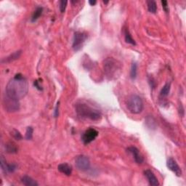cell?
Here are the masks:
<instances>
[{"label":"cell","instance_id":"21","mask_svg":"<svg viewBox=\"0 0 186 186\" xmlns=\"http://www.w3.org/2000/svg\"><path fill=\"white\" fill-rule=\"evenodd\" d=\"M0 164H1V169L2 170L4 174H7V163L6 162V160L4 159V156L3 155H1V160H0Z\"/></svg>","mask_w":186,"mask_h":186},{"label":"cell","instance_id":"15","mask_svg":"<svg viewBox=\"0 0 186 186\" xmlns=\"http://www.w3.org/2000/svg\"><path fill=\"white\" fill-rule=\"evenodd\" d=\"M124 39L125 41L128 44H130L132 45H136V42L134 41V39L132 38V35L129 33V30L128 29H125L124 31Z\"/></svg>","mask_w":186,"mask_h":186},{"label":"cell","instance_id":"27","mask_svg":"<svg viewBox=\"0 0 186 186\" xmlns=\"http://www.w3.org/2000/svg\"><path fill=\"white\" fill-rule=\"evenodd\" d=\"M161 4H162V7H163V9H164L165 12H168V11H169V7H168L167 1L163 0V1H161Z\"/></svg>","mask_w":186,"mask_h":186},{"label":"cell","instance_id":"17","mask_svg":"<svg viewBox=\"0 0 186 186\" xmlns=\"http://www.w3.org/2000/svg\"><path fill=\"white\" fill-rule=\"evenodd\" d=\"M43 12V8L41 7H36V9H35L34 12H33V15L31 17V22H35L39 18L40 16L41 15Z\"/></svg>","mask_w":186,"mask_h":186},{"label":"cell","instance_id":"11","mask_svg":"<svg viewBox=\"0 0 186 186\" xmlns=\"http://www.w3.org/2000/svg\"><path fill=\"white\" fill-rule=\"evenodd\" d=\"M144 174L146 177V178L148 181L149 184L152 186H157L159 185V182H158V179L155 177V175L154 174V173L150 169H146L145 171H144Z\"/></svg>","mask_w":186,"mask_h":186},{"label":"cell","instance_id":"28","mask_svg":"<svg viewBox=\"0 0 186 186\" xmlns=\"http://www.w3.org/2000/svg\"><path fill=\"white\" fill-rule=\"evenodd\" d=\"M33 85L35 86V87L37 89H39V90H42V86H41V84H39V81H38V80H36V81H34V82H33Z\"/></svg>","mask_w":186,"mask_h":186},{"label":"cell","instance_id":"12","mask_svg":"<svg viewBox=\"0 0 186 186\" xmlns=\"http://www.w3.org/2000/svg\"><path fill=\"white\" fill-rule=\"evenodd\" d=\"M57 169L59 171H60L66 176H70L72 174V171H73L72 166L67 163H62L59 164L57 166Z\"/></svg>","mask_w":186,"mask_h":186},{"label":"cell","instance_id":"8","mask_svg":"<svg viewBox=\"0 0 186 186\" xmlns=\"http://www.w3.org/2000/svg\"><path fill=\"white\" fill-rule=\"evenodd\" d=\"M98 136V132L94 128H89L83 133L81 136V141L84 145L91 143Z\"/></svg>","mask_w":186,"mask_h":186},{"label":"cell","instance_id":"30","mask_svg":"<svg viewBox=\"0 0 186 186\" xmlns=\"http://www.w3.org/2000/svg\"><path fill=\"white\" fill-rule=\"evenodd\" d=\"M96 3H97V1H96L95 0H89V4H90L91 6L95 5Z\"/></svg>","mask_w":186,"mask_h":186},{"label":"cell","instance_id":"1","mask_svg":"<svg viewBox=\"0 0 186 186\" xmlns=\"http://www.w3.org/2000/svg\"><path fill=\"white\" fill-rule=\"evenodd\" d=\"M28 92V84L22 74H16L6 86V94L13 98L20 100Z\"/></svg>","mask_w":186,"mask_h":186},{"label":"cell","instance_id":"13","mask_svg":"<svg viewBox=\"0 0 186 186\" xmlns=\"http://www.w3.org/2000/svg\"><path fill=\"white\" fill-rule=\"evenodd\" d=\"M21 53H22L21 50H18V51H16V52H14L12 54H9L8 57L2 59V60H1V62H2V63H8V62L15 61V60H17V59L20 57Z\"/></svg>","mask_w":186,"mask_h":186},{"label":"cell","instance_id":"19","mask_svg":"<svg viewBox=\"0 0 186 186\" xmlns=\"http://www.w3.org/2000/svg\"><path fill=\"white\" fill-rule=\"evenodd\" d=\"M147 9L151 13H155L157 11V5L155 1H147Z\"/></svg>","mask_w":186,"mask_h":186},{"label":"cell","instance_id":"16","mask_svg":"<svg viewBox=\"0 0 186 186\" xmlns=\"http://www.w3.org/2000/svg\"><path fill=\"white\" fill-rule=\"evenodd\" d=\"M6 151L8 153H17V147L13 142H8L6 145Z\"/></svg>","mask_w":186,"mask_h":186},{"label":"cell","instance_id":"2","mask_svg":"<svg viewBox=\"0 0 186 186\" xmlns=\"http://www.w3.org/2000/svg\"><path fill=\"white\" fill-rule=\"evenodd\" d=\"M76 114L78 117L84 119L92 121H98L101 118L102 113L98 108L89 105L85 101H78L75 105Z\"/></svg>","mask_w":186,"mask_h":186},{"label":"cell","instance_id":"4","mask_svg":"<svg viewBox=\"0 0 186 186\" xmlns=\"http://www.w3.org/2000/svg\"><path fill=\"white\" fill-rule=\"evenodd\" d=\"M126 107L130 113L133 114H139L143 110V102L140 96L137 94H131L126 100Z\"/></svg>","mask_w":186,"mask_h":186},{"label":"cell","instance_id":"31","mask_svg":"<svg viewBox=\"0 0 186 186\" xmlns=\"http://www.w3.org/2000/svg\"><path fill=\"white\" fill-rule=\"evenodd\" d=\"M103 3L104 4H107L108 3V1H103Z\"/></svg>","mask_w":186,"mask_h":186},{"label":"cell","instance_id":"24","mask_svg":"<svg viewBox=\"0 0 186 186\" xmlns=\"http://www.w3.org/2000/svg\"><path fill=\"white\" fill-rule=\"evenodd\" d=\"M17 166L15 163H7V172H14L16 169H17Z\"/></svg>","mask_w":186,"mask_h":186},{"label":"cell","instance_id":"23","mask_svg":"<svg viewBox=\"0 0 186 186\" xmlns=\"http://www.w3.org/2000/svg\"><path fill=\"white\" fill-rule=\"evenodd\" d=\"M33 129L31 126H28L26 129V132H25V139L30 140L33 137Z\"/></svg>","mask_w":186,"mask_h":186},{"label":"cell","instance_id":"3","mask_svg":"<svg viewBox=\"0 0 186 186\" xmlns=\"http://www.w3.org/2000/svg\"><path fill=\"white\" fill-rule=\"evenodd\" d=\"M103 69L108 79H113L120 74L121 70V64L113 57H108L104 60Z\"/></svg>","mask_w":186,"mask_h":186},{"label":"cell","instance_id":"9","mask_svg":"<svg viewBox=\"0 0 186 186\" xmlns=\"http://www.w3.org/2000/svg\"><path fill=\"white\" fill-rule=\"evenodd\" d=\"M166 166H167L168 169L169 170H171L172 172H174L176 176L180 177L182 175V170H181L180 167L179 166L177 161L173 158H168L167 161H166Z\"/></svg>","mask_w":186,"mask_h":186},{"label":"cell","instance_id":"18","mask_svg":"<svg viewBox=\"0 0 186 186\" xmlns=\"http://www.w3.org/2000/svg\"><path fill=\"white\" fill-rule=\"evenodd\" d=\"M171 89V83H166L163 88L161 89V92H160V95L161 97H166L169 95V92H170Z\"/></svg>","mask_w":186,"mask_h":186},{"label":"cell","instance_id":"7","mask_svg":"<svg viewBox=\"0 0 186 186\" xmlns=\"http://www.w3.org/2000/svg\"><path fill=\"white\" fill-rule=\"evenodd\" d=\"M75 164L77 169L81 171H86L90 168V161L89 158L84 155H79L76 157Z\"/></svg>","mask_w":186,"mask_h":186},{"label":"cell","instance_id":"20","mask_svg":"<svg viewBox=\"0 0 186 186\" xmlns=\"http://www.w3.org/2000/svg\"><path fill=\"white\" fill-rule=\"evenodd\" d=\"M137 65L136 62H133L131 66L130 70V77L132 79H134L137 77Z\"/></svg>","mask_w":186,"mask_h":186},{"label":"cell","instance_id":"25","mask_svg":"<svg viewBox=\"0 0 186 186\" xmlns=\"http://www.w3.org/2000/svg\"><path fill=\"white\" fill-rule=\"evenodd\" d=\"M12 135L13 136V137L17 140H20L22 139V135L20 134V133L19 132V131H17V129H12Z\"/></svg>","mask_w":186,"mask_h":186},{"label":"cell","instance_id":"14","mask_svg":"<svg viewBox=\"0 0 186 186\" xmlns=\"http://www.w3.org/2000/svg\"><path fill=\"white\" fill-rule=\"evenodd\" d=\"M21 182L22 184H23L24 185L26 186H38L39 184L37 183L36 181H35L34 179H32L31 177L28 175H24L21 178Z\"/></svg>","mask_w":186,"mask_h":186},{"label":"cell","instance_id":"22","mask_svg":"<svg viewBox=\"0 0 186 186\" xmlns=\"http://www.w3.org/2000/svg\"><path fill=\"white\" fill-rule=\"evenodd\" d=\"M146 124H147V126H148L149 124H151L150 125V129H155V127H156V124H155V121L153 117H150V116L147 117Z\"/></svg>","mask_w":186,"mask_h":186},{"label":"cell","instance_id":"6","mask_svg":"<svg viewBox=\"0 0 186 186\" xmlns=\"http://www.w3.org/2000/svg\"><path fill=\"white\" fill-rule=\"evenodd\" d=\"M87 39V34L84 32L76 31L73 35V44L72 47L75 51H78L81 47L83 44L85 42L86 39Z\"/></svg>","mask_w":186,"mask_h":186},{"label":"cell","instance_id":"29","mask_svg":"<svg viewBox=\"0 0 186 186\" xmlns=\"http://www.w3.org/2000/svg\"><path fill=\"white\" fill-rule=\"evenodd\" d=\"M59 102H57V105H56V107L55 108H54V116L55 117V118H57V116H58L59 115Z\"/></svg>","mask_w":186,"mask_h":186},{"label":"cell","instance_id":"10","mask_svg":"<svg viewBox=\"0 0 186 186\" xmlns=\"http://www.w3.org/2000/svg\"><path fill=\"white\" fill-rule=\"evenodd\" d=\"M127 151L133 155V158H134V161H135L137 163L140 164V163H142L144 161L143 156L141 155L140 150L136 147H134V146L129 147L127 148Z\"/></svg>","mask_w":186,"mask_h":186},{"label":"cell","instance_id":"5","mask_svg":"<svg viewBox=\"0 0 186 186\" xmlns=\"http://www.w3.org/2000/svg\"><path fill=\"white\" fill-rule=\"evenodd\" d=\"M3 106L6 111L9 113H14L20 110V102L19 100L13 98L5 93L3 97Z\"/></svg>","mask_w":186,"mask_h":186},{"label":"cell","instance_id":"26","mask_svg":"<svg viewBox=\"0 0 186 186\" xmlns=\"http://www.w3.org/2000/svg\"><path fill=\"white\" fill-rule=\"evenodd\" d=\"M67 4H68V1H64V0H61V1H60V7H60V10L62 13L65 12V9H66Z\"/></svg>","mask_w":186,"mask_h":186}]
</instances>
